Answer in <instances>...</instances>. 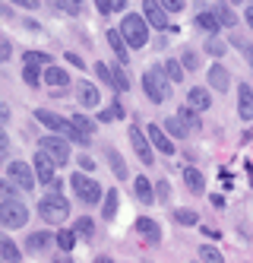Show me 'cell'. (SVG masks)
<instances>
[{
	"mask_svg": "<svg viewBox=\"0 0 253 263\" xmlns=\"http://www.w3.org/2000/svg\"><path fill=\"white\" fill-rule=\"evenodd\" d=\"M162 70H165V77H168V83H184V64L181 61H165L162 64Z\"/></svg>",
	"mask_w": 253,
	"mask_h": 263,
	"instance_id": "cell-32",
	"label": "cell"
},
{
	"mask_svg": "<svg viewBox=\"0 0 253 263\" xmlns=\"http://www.w3.org/2000/svg\"><path fill=\"white\" fill-rule=\"evenodd\" d=\"M7 178L19 187V191H35V172H32V165L29 162H19V159H10L7 162Z\"/></svg>",
	"mask_w": 253,
	"mask_h": 263,
	"instance_id": "cell-6",
	"label": "cell"
},
{
	"mask_svg": "<svg viewBox=\"0 0 253 263\" xmlns=\"http://www.w3.org/2000/svg\"><path fill=\"white\" fill-rule=\"evenodd\" d=\"M105 35H108V45H111V51H114V58H118V64L127 67V64H130V48H127V42H124V35H121L118 29H108Z\"/></svg>",
	"mask_w": 253,
	"mask_h": 263,
	"instance_id": "cell-16",
	"label": "cell"
},
{
	"mask_svg": "<svg viewBox=\"0 0 253 263\" xmlns=\"http://www.w3.org/2000/svg\"><path fill=\"white\" fill-rule=\"evenodd\" d=\"M23 61H26V67H38V70H42V67H51L54 58H51L48 51H26Z\"/></svg>",
	"mask_w": 253,
	"mask_h": 263,
	"instance_id": "cell-29",
	"label": "cell"
},
{
	"mask_svg": "<svg viewBox=\"0 0 253 263\" xmlns=\"http://www.w3.org/2000/svg\"><path fill=\"white\" fill-rule=\"evenodd\" d=\"M51 263H73V257H70V254H61V257H54Z\"/></svg>",
	"mask_w": 253,
	"mask_h": 263,
	"instance_id": "cell-55",
	"label": "cell"
},
{
	"mask_svg": "<svg viewBox=\"0 0 253 263\" xmlns=\"http://www.w3.org/2000/svg\"><path fill=\"white\" fill-rule=\"evenodd\" d=\"M10 146V137H7V130L4 127H0V153H4V149Z\"/></svg>",
	"mask_w": 253,
	"mask_h": 263,
	"instance_id": "cell-52",
	"label": "cell"
},
{
	"mask_svg": "<svg viewBox=\"0 0 253 263\" xmlns=\"http://www.w3.org/2000/svg\"><path fill=\"white\" fill-rule=\"evenodd\" d=\"M10 51H13V45H10L7 39H0V64H7V61H10Z\"/></svg>",
	"mask_w": 253,
	"mask_h": 263,
	"instance_id": "cell-48",
	"label": "cell"
},
{
	"mask_svg": "<svg viewBox=\"0 0 253 263\" xmlns=\"http://www.w3.org/2000/svg\"><path fill=\"white\" fill-rule=\"evenodd\" d=\"M155 197H159V200H168V197H171V184H168V181H159V184H155Z\"/></svg>",
	"mask_w": 253,
	"mask_h": 263,
	"instance_id": "cell-46",
	"label": "cell"
},
{
	"mask_svg": "<svg viewBox=\"0 0 253 263\" xmlns=\"http://www.w3.org/2000/svg\"><path fill=\"white\" fill-rule=\"evenodd\" d=\"M111 80H114V89H118V92H127L130 89V77H127V70L121 64L111 67Z\"/></svg>",
	"mask_w": 253,
	"mask_h": 263,
	"instance_id": "cell-35",
	"label": "cell"
},
{
	"mask_svg": "<svg viewBox=\"0 0 253 263\" xmlns=\"http://www.w3.org/2000/svg\"><path fill=\"white\" fill-rule=\"evenodd\" d=\"M95 10H99L102 16H111L114 13V4H111V0H95Z\"/></svg>",
	"mask_w": 253,
	"mask_h": 263,
	"instance_id": "cell-47",
	"label": "cell"
},
{
	"mask_svg": "<svg viewBox=\"0 0 253 263\" xmlns=\"http://www.w3.org/2000/svg\"><path fill=\"white\" fill-rule=\"evenodd\" d=\"M70 187H73V194L80 197L86 206H99V203L105 200V187L95 181L92 175H86V172H76V175L70 178Z\"/></svg>",
	"mask_w": 253,
	"mask_h": 263,
	"instance_id": "cell-3",
	"label": "cell"
},
{
	"mask_svg": "<svg viewBox=\"0 0 253 263\" xmlns=\"http://www.w3.org/2000/svg\"><path fill=\"white\" fill-rule=\"evenodd\" d=\"M121 118H124V105H121V102H111L95 121H99V124H111V121H121Z\"/></svg>",
	"mask_w": 253,
	"mask_h": 263,
	"instance_id": "cell-34",
	"label": "cell"
},
{
	"mask_svg": "<svg viewBox=\"0 0 253 263\" xmlns=\"http://www.w3.org/2000/svg\"><path fill=\"white\" fill-rule=\"evenodd\" d=\"M238 115L241 121H253V86L247 83L238 86Z\"/></svg>",
	"mask_w": 253,
	"mask_h": 263,
	"instance_id": "cell-18",
	"label": "cell"
},
{
	"mask_svg": "<svg viewBox=\"0 0 253 263\" xmlns=\"http://www.w3.org/2000/svg\"><path fill=\"white\" fill-rule=\"evenodd\" d=\"M143 92H146V99L152 105H162L171 96V83H168V77H165L162 67H149L143 73Z\"/></svg>",
	"mask_w": 253,
	"mask_h": 263,
	"instance_id": "cell-2",
	"label": "cell"
},
{
	"mask_svg": "<svg viewBox=\"0 0 253 263\" xmlns=\"http://www.w3.org/2000/svg\"><path fill=\"white\" fill-rule=\"evenodd\" d=\"M184 184L190 194H206V175L200 172V168H184Z\"/></svg>",
	"mask_w": 253,
	"mask_h": 263,
	"instance_id": "cell-24",
	"label": "cell"
},
{
	"mask_svg": "<svg viewBox=\"0 0 253 263\" xmlns=\"http://www.w3.org/2000/svg\"><path fill=\"white\" fill-rule=\"evenodd\" d=\"M57 10L67 16H80V4H73V0H57Z\"/></svg>",
	"mask_w": 253,
	"mask_h": 263,
	"instance_id": "cell-42",
	"label": "cell"
},
{
	"mask_svg": "<svg viewBox=\"0 0 253 263\" xmlns=\"http://www.w3.org/2000/svg\"><path fill=\"white\" fill-rule=\"evenodd\" d=\"M38 149H42V153H48L57 165H67V162H70V143H67L64 137H57V134L42 137V140H38Z\"/></svg>",
	"mask_w": 253,
	"mask_h": 263,
	"instance_id": "cell-8",
	"label": "cell"
},
{
	"mask_svg": "<svg viewBox=\"0 0 253 263\" xmlns=\"http://www.w3.org/2000/svg\"><path fill=\"white\" fill-rule=\"evenodd\" d=\"M51 194H64V181L54 178V181H51Z\"/></svg>",
	"mask_w": 253,
	"mask_h": 263,
	"instance_id": "cell-53",
	"label": "cell"
},
{
	"mask_svg": "<svg viewBox=\"0 0 253 263\" xmlns=\"http://www.w3.org/2000/svg\"><path fill=\"white\" fill-rule=\"evenodd\" d=\"M225 51H228V45L219 39V35H209L206 39V54H212V58H225Z\"/></svg>",
	"mask_w": 253,
	"mask_h": 263,
	"instance_id": "cell-37",
	"label": "cell"
},
{
	"mask_svg": "<svg viewBox=\"0 0 253 263\" xmlns=\"http://www.w3.org/2000/svg\"><path fill=\"white\" fill-rule=\"evenodd\" d=\"M146 137H149L152 149H155V153H162V156H174V149H178V146H174V140L162 130V124H149L146 127Z\"/></svg>",
	"mask_w": 253,
	"mask_h": 263,
	"instance_id": "cell-10",
	"label": "cell"
},
{
	"mask_svg": "<svg viewBox=\"0 0 253 263\" xmlns=\"http://www.w3.org/2000/svg\"><path fill=\"white\" fill-rule=\"evenodd\" d=\"M118 206H121L118 187H108V191H105V200H102V219H105V222H114V216H118Z\"/></svg>",
	"mask_w": 253,
	"mask_h": 263,
	"instance_id": "cell-22",
	"label": "cell"
},
{
	"mask_svg": "<svg viewBox=\"0 0 253 263\" xmlns=\"http://www.w3.org/2000/svg\"><path fill=\"white\" fill-rule=\"evenodd\" d=\"M133 197L140 200L143 206H152L155 200H159V197H155V184H152L146 175H136V178H133Z\"/></svg>",
	"mask_w": 253,
	"mask_h": 263,
	"instance_id": "cell-14",
	"label": "cell"
},
{
	"mask_svg": "<svg viewBox=\"0 0 253 263\" xmlns=\"http://www.w3.org/2000/svg\"><path fill=\"white\" fill-rule=\"evenodd\" d=\"M29 206L23 200H0V229H7V232H16V229H23V225L29 222Z\"/></svg>",
	"mask_w": 253,
	"mask_h": 263,
	"instance_id": "cell-5",
	"label": "cell"
},
{
	"mask_svg": "<svg viewBox=\"0 0 253 263\" xmlns=\"http://www.w3.org/2000/svg\"><path fill=\"white\" fill-rule=\"evenodd\" d=\"M38 216H42L48 225H64L70 219V203L64 194H48L38 200Z\"/></svg>",
	"mask_w": 253,
	"mask_h": 263,
	"instance_id": "cell-4",
	"label": "cell"
},
{
	"mask_svg": "<svg viewBox=\"0 0 253 263\" xmlns=\"http://www.w3.org/2000/svg\"><path fill=\"white\" fill-rule=\"evenodd\" d=\"M244 20H247V26H250V32H253V7L244 10Z\"/></svg>",
	"mask_w": 253,
	"mask_h": 263,
	"instance_id": "cell-54",
	"label": "cell"
},
{
	"mask_svg": "<svg viewBox=\"0 0 253 263\" xmlns=\"http://www.w3.org/2000/svg\"><path fill=\"white\" fill-rule=\"evenodd\" d=\"M76 102H80L83 108H99V102H102V92H99V86L95 83H89V80H83L80 86H76Z\"/></svg>",
	"mask_w": 253,
	"mask_h": 263,
	"instance_id": "cell-13",
	"label": "cell"
},
{
	"mask_svg": "<svg viewBox=\"0 0 253 263\" xmlns=\"http://www.w3.org/2000/svg\"><path fill=\"white\" fill-rule=\"evenodd\" d=\"M130 146H133V153L140 156L143 165H155V149H152L146 130H143L140 124H130Z\"/></svg>",
	"mask_w": 253,
	"mask_h": 263,
	"instance_id": "cell-7",
	"label": "cell"
},
{
	"mask_svg": "<svg viewBox=\"0 0 253 263\" xmlns=\"http://www.w3.org/2000/svg\"><path fill=\"white\" fill-rule=\"evenodd\" d=\"M200 260L203 263H225V254L216 248V244H203V248H200Z\"/></svg>",
	"mask_w": 253,
	"mask_h": 263,
	"instance_id": "cell-36",
	"label": "cell"
},
{
	"mask_svg": "<svg viewBox=\"0 0 253 263\" xmlns=\"http://www.w3.org/2000/svg\"><path fill=\"white\" fill-rule=\"evenodd\" d=\"M159 4L165 7V13H181L184 10V0H159Z\"/></svg>",
	"mask_w": 253,
	"mask_h": 263,
	"instance_id": "cell-44",
	"label": "cell"
},
{
	"mask_svg": "<svg viewBox=\"0 0 253 263\" xmlns=\"http://www.w3.org/2000/svg\"><path fill=\"white\" fill-rule=\"evenodd\" d=\"M187 105L203 115V111L212 108V92H209L206 86H190V92H187Z\"/></svg>",
	"mask_w": 253,
	"mask_h": 263,
	"instance_id": "cell-15",
	"label": "cell"
},
{
	"mask_svg": "<svg viewBox=\"0 0 253 263\" xmlns=\"http://www.w3.org/2000/svg\"><path fill=\"white\" fill-rule=\"evenodd\" d=\"M143 20L149 23V29H168V13L159 0H143Z\"/></svg>",
	"mask_w": 253,
	"mask_h": 263,
	"instance_id": "cell-11",
	"label": "cell"
},
{
	"mask_svg": "<svg viewBox=\"0 0 253 263\" xmlns=\"http://www.w3.org/2000/svg\"><path fill=\"white\" fill-rule=\"evenodd\" d=\"M244 54H247V64L253 67V45H244Z\"/></svg>",
	"mask_w": 253,
	"mask_h": 263,
	"instance_id": "cell-56",
	"label": "cell"
},
{
	"mask_svg": "<svg viewBox=\"0 0 253 263\" xmlns=\"http://www.w3.org/2000/svg\"><path fill=\"white\" fill-rule=\"evenodd\" d=\"M203 235H206V238H219V232H216V229H209V225H203Z\"/></svg>",
	"mask_w": 253,
	"mask_h": 263,
	"instance_id": "cell-57",
	"label": "cell"
},
{
	"mask_svg": "<svg viewBox=\"0 0 253 263\" xmlns=\"http://www.w3.org/2000/svg\"><path fill=\"white\" fill-rule=\"evenodd\" d=\"M118 32L124 35L130 51H143L149 45V23L143 20V13H127L121 20V26H118Z\"/></svg>",
	"mask_w": 253,
	"mask_h": 263,
	"instance_id": "cell-1",
	"label": "cell"
},
{
	"mask_svg": "<svg viewBox=\"0 0 253 263\" xmlns=\"http://www.w3.org/2000/svg\"><path fill=\"white\" fill-rule=\"evenodd\" d=\"M162 130H165V134H168L171 140H184V137H187V127L181 124V118H178V115H174V118H165Z\"/></svg>",
	"mask_w": 253,
	"mask_h": 263,
	"instance_id": "cell-30",
	"label": "cell"
},
{
	"mask_svg": "<svg viewBox=\"0 0 253 263\" xmlns=\"http://www.w3.org/2000/svg\"><path fill=\"white\" fill-rule=\"evenodd\" d=\"M178 118H181V124H184L187 130H200V127H203V121H200V111H193L190 105H184V108L178 111Z\"/></svg>",
	"mask_w": 253,
	"mask_h": 263,
	"instance_id": "cell-31",
	"label": "cell"
},
{
	"mask_svg": "<svg viewBox=\"0 0 253 263\" xmlns=\"http://www.w3.org/2000/svg\"><path fill=\"white\" fill-rule=\"evenodd\" d=\"M0 263H4V257H0Z\"/></svg>",
	"mask_w": 253,
	"mask_h": 263,
	"instance_id": "cell-62",
	"label": "cell"
},
{
	"mask_svg": "<svg viewBox=\"0 0 253 263\" xmlns=\"http://www.w3.org/2000/svg\"><path fill=\"white\" fill-rule=\"evenodd\" d=\"M174 222L178 225H200V216L193 210H187V206H181V210H174Z\"/></svg>",
	"mask_w": 253,
	"mask_h": 263,
	"instance_id": "cell-39",
	"label": "cell"
},
{
	"mask_svg": "<svg viewBox=\"0 0 253 263\" xmlns=\"http://www.w3.org/2000/svg\"><path fill=\"white\" fill-rule=\"evenodd\" d=\"M95 263H114V260H111V257H105V254H102V257H95Z\"/></svg>",
	"mask_w": 253,
	"mask_h": 263,
	"instance_id": "cell-58",
	"label": "cell"
},
{
	"mask_svg": "<svg viewBox=\"0 0 253 263\" xmlns=\"http://www.w3.org/2000/svg\"><path fill=\"white\" fill-rule=\"evenodd\" d=\"M51 244H54V235H51V232H32V235L26 238V251H29V254H45Z\"/></svg>",
	"mask_w": 253,
	"mask_h": 263,
	"instance_id": "cell-21",
	"label": "cell"
},
{
	"mask_svg": "<svg viewBox=\"0 0 253 263\" xmlns=\"http://www.w3.org/2000/svg\"><path fill=\"white\" fill-rule=\"evenodd\" d=\"M23 83L29 86V89H38L45 80H42V70L38 67H23Z\"/></svg>",
	"mask_w": 253,
	"mask_h": 263,
	"instance_id": "cell-38",
	"label": "cell"
},
{
	"mask_svg": "<svg viewBox=\"0 0 253 263\" xmlns=\"http://www.w3.org/2000/svg\"><path fill=\"white\" fill-rule=\"evenodd\" d=\"M73 232H76V238H95V222L89 219V216H80V219H76L73 222Z\"/></svg>",
	"mask_w": 253,
	"mask_h": 263,
	"instance_id": "cell-33",
	"label": "cell"
},
{
	"mask_svg": "<svg viewBox=\"0 0 253 263\" xmlns=\"http://www.w3.org/2000/svg\"><path fill=\"white\" fill-rule=\"evenodd\" d=\"M64 61H70V64H73L76 70H86V61H83V58H80V54H76V51H67V54H64Z\"/></svg>",
	"mask_w": 253,
	"mask_h": 263,
	"instance_id": "cell-45",
	"label": "cell"
},
{
	"mask_svg": "<svg viewBox=\"0 0 253 263\" xmlns=\"http://www.w3.org/2000/svg\"><path fill=\"white\" fill-rule=\"evenodd\" d=\"M76 241H80V238H76V232L73 229H64V225H61V232L54 235V244L61 248V254H70L76 248Z\"/></svg>",
	"mask_w": 253,
	"mask_h": 263,
	"instance_id": "cell-28",
	"label": "cell"
},
{
	"mask_svg": "<svg viewBox=\"0 0 253 263\" xmlns=\"http://www.w3.org/2000/svg\"><path fill=\"white\" fill-rule=\"evenodd\" d=\"M0 257H4V263H23V248L13 238L0 235Z\"/></svg>",
	"mask_w": 253,
	"mask_h": 263,
	"instance_id": "cell-25",
	"label": "cell"
},
{
	"mask_svg": "<svg viewBox=\"0 0 253 263\" xmlns=\"http://www.w3.org/2000/svg\"><path fill=\"white\" fill-rule=\"evenodd\" d=\"M136 232H140V238H146L149 244H159L162 241V225L155 222V219H149V216L136 219Z\"/></svg>",
	"mask_w": 253,
	"mask_h": 263,
	"instance_id": "cell-17",
	"label": "cell"
},
{
	"mask_svg": "<svg viewBox=\"0 0 253 263\" xmlns=\"http://www.w3.org/2000/svg\"><path fill=\"white\" fill-rule=\"evenodd\" d=\"M105 159H108V165H111V172H114V178H118V181H127V178H130L127 162H124V156H121L114 146H105Z\"/></svg>",
	"mask_w": 253,
	"mask_h": 263,
	"instance_id": "cell-20",
	"label": "cell"
},
{
	"mask_svg": "<svg viewBox=\"0 0 253 263\" xmlns=\"http://www.w3.org/2000/svg\"><path fill=\"white\" fill-rule=\"evenodd\" d=\"M10 4L19 10H38V0H10Z\"/></svg>",
	"mask_w": 253,
	"mask_h": 263,
	"instance_id": "cell-49",
	"label": "cell"
},
{
	"mask_svg": "<svg viewBox=\"0 0 253 263\" xmlns=\"http://www.w3.org/2000/svg\"><path fill=\"white\" fill-rule=\"evenodd\" d=\"M178 61L184 64V70H200V54H197V51H193V48H184Z\"/></svg>",
	"mask_w": 253,
	"mask_h": 263,
	"instance_id": "cell-40",
	"label": "cell"
},
{
	"mask_svg": "<svg viewBox=\"0 0 253 263\" xmlns=\"http://www.w3.org/2000/svg\"><path fill=\"white\" fill-rule=\"evenodd\" d=\"M228 4H235V7H241V4H244V0H228Z\"/></svg>",
	"mask_w": 253,
	"mask_h": 263,
	"instance_id": "cell-60",
	"label": "cell"
},
{
	"mask_svg": "<svg viewBox=\"0 0 253 263\" xmlns=\"http://www.w3.org/2000/svg\"><path fill=\"white\" fill-rule=\"evenodd\" d=\"M95 73H99V80H102L105 86H111V89H114V80H111V67H105V64H95Z\"/></svg>",
	"mask_w": 253,
	"mask_h": 263,
	"instance_id": "cell-43",
	"label": "cell"
},
{
	"mask_svg": "<svg viewBox=\"0 0 253 263\" xmlns=\"http://www.w3.org/2000/svg\"><path fill=\"white\" fill-rule=\"evenodd\" d=\"M42 80H45V86H51V89H67L70 86V73H67V67H61V64H51V67H45L42 70Z\"/></svg>",
	"mask_w": 253,
	"mask_h": 263,
	"instance_id": "cell-12",
	"label": "cell"
},
{
	"mask_svg": "<svg viewBox=\"0 0 253 263\" xmlns=\"http://www.w3.org/2000/svg\"><path fill=\"white\" fill-rule=\"evenodd\" d=\"M212 10H216V16H219V23H222V29H235V26H238V13L231 10V7L225 4V0H219V4L212 7Z\"/></svg>",
	"mask_w": 253,
	"mask_h": 263,
	"instance_id": "cell-27",
	"label": "cell"
},
{
	"mask_svg": "<svg viewBox=\"0 0 253 263\" xmlns=\"http://www.w3.org/2000/svg\"><path fill=\"white\" fill-rule=\"evenodd\" d=\"M197 29H203L206 35H219L222 32V23H219L216 10H200L197 13Z\"/></svg>",
	"mask_w": 253,
	"mask_h": 263,
	"instance_id": "cell-23",
	"label": "cell"
},
{
	"mask_svg": "<svg viewBox=\"0 0 253 263\" xmlns=\"http://www.w3.org/2000/svg\"><path fill=\"white\" fill-rule=\"evenodd\" d=\"M32 172H35V181H38V184H51V181H54V172H57V162H54L48 153H42V149H38L35 159H32Z\"/></svg>",
	"mask_w": 253,
	"mask_h": 263,
	"instance_id": "cell-9",
	"label": "cell"
},
{
	"mask_svg": "<svg viewBox=\"0 0 253 263\" xmlns=\"http://www.w3.org/2000/svg\"><path fill=\"white\" fill-rule=\"evenodd\" d=\"M10 159H7V149H4V153H0V165H7Z\"/></svg>",
	"mask_w": 253,
	"mask_h": 263,
	"instance_id": "cell-59",
	"label": "cell"
},
{
	"mask_svg": "<svg viewBox=\"0 0 253 263\" xmlns=\"http://www.w3.org/2000/svg\"><path fill=\"white\" fill-rule=\"evenodd\" d=\"M70 121H73V127L80 130V134H83L86 140H92V137H95V130H99V121L89 118V115H83V111H76V115H73Z\"/></svg>",
	"mask_w": 253,
	"mask_h": 263,
	"instance_id": "cell-26",
	"label": "cell"
},
{
	"mask_svg": "<svg viewBox=\"0 0 253 263\" xmlns=\"http://www.w3.org/2000/svg\"><path fill=\"white\" fill-rule=\"evenodd\" d=\"M10 115H13V111H10V105H4V102H0V127H4V124L10 121Z\"/></svg>",
	"mask_w": 253,
	"mask_h": 263,
	"instance_id": "cell-51",
	"label": "cell"
},
{
	"mask_svg": "<svg viewBox=\"0 0 253 263\" xmlns=\"http://www.w3.org/2000/svg\"><path fill=\"white\" fill-rule=\"evenodd\" d=\"M0 200H19V187L7 178V181H0Z\"/></svg>",
	"mask_w": 253,
	"mask_h": 263,
	"instance_id": "cell-41",
	"label": "cell"
},
{
	"mask_svg": "<svg viewBox=\"0 0 253 263\" xmlns=\"http://www.w3.org/2000/svg\"><path fill=\"white\" fill-rule=\"evenodd\" d=\"M209 86L216 89V92H228V86H231V73H228L225 64H212V67H209Z\"/></svg>",
	"mask_w": 253,
	"mask_h": 263,
	"instance_id": "cell-19",
	"label": "cell"
},
{
	"mask_svg": "<svg viewBox=\"0 0 253 263\" xmlns=\"http://www.w3.org/2000/svg\"><path fill=\"white\" fill-rule=\"evenodd\" d=\"M76 162H80V168H83V172H86V175H89V172H92V168H95V162L89 159V153H83V156H80V159H76Z\"/></svg>",
	"mask_w": 253,
	"mask_h": 263,
	"instance_id": "cell-50",
	"label": "cell"
},
{
	"mask_svg": "<svg viewBox=\"0 0 253 263\" xmlns=\"http://www.w3.org/2000/svg\"><path fill=\"white\" fill-rule=\"evenodd\" d=\"M73 4H83V0H73Z\"/></svg>",
	"mask_w": 253,
	"mask_h": 263,
	"instance_id": "cell-61",
	"label": "cell"
}]
</instances>
